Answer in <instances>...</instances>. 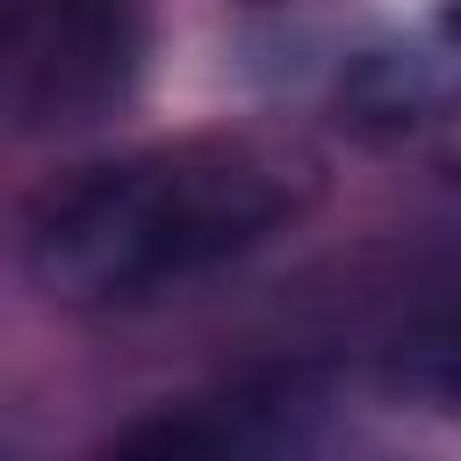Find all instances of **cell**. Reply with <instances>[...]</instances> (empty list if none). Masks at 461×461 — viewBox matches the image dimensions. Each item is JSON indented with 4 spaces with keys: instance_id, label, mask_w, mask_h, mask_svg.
Wrapping results in <instances>:
<instances>
[{
    "instance_id": "cell-1",
    "label": "cell",
    "mask_w": 461,
    "mask_h": 461,
    "mask_svg": "<svg viewBox=\"0 0 461 461\" xmlns=\"http://www.w3.org/2000/svg\"><path fill=\"white\" fill-rule=\"evenodd\" d=\"M310 194V158L259 137H194L115 158L72 180L29 230V274L58 303H122L187 281L267 230Z\"/></svg>"
},
{
    "instance_id": "cell-2",
    "label": "cell",
    "mask_w": 461,
    "mask_h": 461,
    "mask_svg": "<svg viewBox=\"0 0 461 461\" xmlns=\"http://www.w3.org/2000/svg\"><path fill=\"white\" fill-rule=\"evenodd\" d=\"M108 461H238V439L216 418H151Z\"/></svg>"
},
{
    "instance_id": "cell-3",
    "label": "cell",
    "mask_w": 461,
    "mask_h": 461,
    "mask_svg": "<svg viewBox=\"0 0 461 461\" xmlns=\"http://www.w3.org/2000/svg\"><path fill=\"white\" fill-rule=\"evenodd\" d=\"M432 144H439V166H454V173H461V101L439 115V137H432Z\"/></svg>"
},
{
    "instance_id": "cell-4",
    "label": "cell",
    "mask_w": 461,
    "mask_h": 461,
    "mask_svg": "<svg viewBox=\"0 0 461 461\" xmlns=\"http://www.w3.org/2000/svg\"><path fill=\"white\" fill-rule=\"evenodd\" d=\"M439 36L461 43V0H439Z\"/></svg>"
},
{
    "instance_id": "cell-5",
    "label": "cell",
    "mask_w": 461,
    "mask_h": 461,
    "mask_svg": "<svg viewBox=\"0 0 461 461\" xmlns=\"http://www.w3.org/2000/svg\"><path fill=\"white\" fill-rule=\"evenodd\" d=\"M447 389H454V396H461V353H454V375H447Z\"/></svg>"
}]
</instances>
